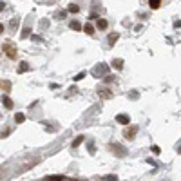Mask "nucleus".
<instances>
[{
	"label": "nucleus",
	"mask_w": 181,
	"mask_h": 181,
	"mask_svg": "<svg viewBox=\"0 0 181 181\" xmlns=\"http://www.w3.org/2000/svg\"><path fill=\"white\" fill-rule=\"evenodd\" d=\"M2 49H4V53L8 54L9 58H17V51H15V47H13L11 43H4V45H2Z\"/></svg>",
	"instance_id": "1"
},
{
	"label": "nucleus",
	"mask_w": 181,
	"mask_h": 181,
	"mask_svg": "<svg viewBox=\"0 0 181 181\" xmlns=\"http://www.w3.org/2000/svg\"><path fill=\"white\" fill-rule=\"evenodd\" d=\"M136 132H138V125H130L129 129L125 130V138L127 139H132L136 136Z\"/></svg>",
	"instance_id": "2"
},
{
	"label": "nucleus",
	"mask_w": 181,
	"mask_h": 181,
	"mask_svg": "<svg viewBox=\"0 0 181 181\" xmlns=\"http://www.w3.org/2000/svg\"><path fill=\"white\" fill-rule=\"evenodd\" d=\"M148 4H150V8H152V9H158L159 6H161V2H159V0H150Z\"/></svg>",
	"instance_id": "10"
},
{
	"label": "nucleus",
	"mask_w": 181,
	"mask_h": 181,
	"mask_svg": "<svg viewBox=\"0 0 181 181\" xmlns=\"http://www.w3.org/2000/svg\"><path fill=\"white\" fill-rule=\"evenodd\" d=\"M9 89H11V83H9L8 80H6V82H2V91H6V93H8Z\"/></svg>",
	"instance_id": "12"
},
{
	"label": "nucleus",
	"mask_w": 181,
	"mask_h": 181,
	"mask_svg": "<svg viewBox=\"0 0 181 181\" xmlns=\"http://www.w3.org/2000/svg\"><path fill=\"white\" fill-rule=\"evenodd\" d=\"M116 121H118V123H121V125H129L130 118L127 116V114H118V116H116Z\"/></svg>",
	"instance_id": "3"
},
{
	"label": "nucleus",
	"mask_w": 181,
	"mask_h": 181,
	"mask_svg": "<svg viewBox=\"0 0 181 181\" xmlns=\"http://www.w3.org/2000/svg\"><path fill=\"white\" fill-rule=\"evenodd\" d=\"M150 148H152V152H154V154H159V147H158V145H152Z\"/></svg>",
	"instance_id": "18"
},
{
	"label": "nucleus",
	"mask_w": 181,
	"mask_h": 181,
	"mask_svg": "<svg viewBox=\"0 0 181 181\" xmlns=\"http://www.w3.org/2000/svg\"><path fill=\"white\" fill-rule=\"evenodd\" d=\"M83 31H85L87 35H93V33H94V27L91 26V24H85V26H83Z\"/></svg>",
	"instance_id": "7"
},
{
	"label": "nucleus",
	"mask_w": 181,
	"mask_h": 181,
	"mask_svg": "<svg viewBox=\"0 0 181 181\" xmlns=\"http://www.w3.org/2000/svg\"><path fill=\"white\" fill-rule=\"evenodd\" d=\"M112 67H114V69H121V67H123V60H120V58L112 60Z\"/></svg>",
	"instance_id": "6"
},
{
	"label": "nucleus",
	"mask_w": 181,
	"mask_h": 181,
	"mask_svg": "<svg viewBox=\"0 0 181 181\" xmlns=\"http://www.w3.org/2000/svg\"><path fill=\"white\" fill-rule=\"evenodd\" d=\"M178 154H181V147H179V148H178Z\"/></svg>",
	"instance_id": "20"
},
{
	"label": "nucleus",
	"mask_w": 181,
	"mask_h": 181,
	"mask_svg": "<svg viewBox=\"0 0 181 181\" xmlns=\"http://www.w3.org/2000/svg\"><path fill=\"white\" fill-rule=\"evenodd\" d=\"M24 120H26V116H24L22 112H17V114H15V121H17V123H22Z\"/></svg>",
	"instance_id": "8"
},
{
	"label": "nucleus",
	"mask_w": 181,
	"mask_h": 181,
	"mask_svg": "<svg viewBox=\"0 0 181 181\" xmlns=\"http://www.w3.org/2000/svg\"><path fill=\"white\" fill-rule=\"evenodd\" d=\"M82 141H83V136H78V138L74 139V141H73V148H76V147L80 145V143H82Z\"/></svg>",
	"instance_id": "11"
},
{
	"label": "nucleus",
	"mask_w": 181,
	"mask_h": 181,
	"mask_svg": "<svg viewBox=\"0 0 181 181\" xmlns=\"http://www.w3.org/2000/svg\"><path fill=\"white\" fill-rule=\"evenodd\" d=\"M118 36H120L118 33H114V35H111V38H109V42H111V43H114L116 40H118Z\"/></svg>",
	"instance_id": "15"
},
{
	"label": "nucleus",
	"mask_w": 181,
	"mask_h": 181,
	"mask_svg": "<svg viewBox=\"0 0 181 181\" xmlns=\"http://www.w3.org/2000/svg\"><path fill=\"white\" fill-rule=\"evenodd\" d=\"M2 103H4L6 109H11V107H13V102H11V98H9V96H2Z\"/></svg>",
	"instance_id": "4"
},
{
	"label": "nucleus",
	"mask_w": 181,
	"mask_h": 181,
	"mask_svg": "<svg viewBox=\"0 0 181 181\" xmlns=\"http://www.w3.org/2000/svg\"><path fill=\"white\" fill-rule=\"evenodd\" d=\"M27 69H29V65H27L26 62H22V63H20V73H26Z\"/></svg>",
	"instance_id": "14"
},
{
	"label": "nucleus",
	"mask_w": 181,
	"mask_h": 181,
	"mask_svg": "<svg viewBox=\"0 0 181 181\" xmlns=\"http://www.w3.org/2000/svg\"><path fill=\"white\" fill-rule=\"evenodd\" d=\"M107 27V20L103 18H98V29H105Z\"/></svg>",
	"instance_id": "9"
},
{
	"label": "nucleus",
	"mask_w": 181,
	"mask_h": 181,
	"mask_svg": "<svg viewBox=\"0 0 181 181\" xmlns=\"http://www.w3.org/2000/svg\"><path fill=\"white\" fill-rule=\"evenodd\" d=\"M105 179L107 181H116V176H114V174H109V176H105Z\"/></svg>",
	"instance_id": "16"
},
{
	"label": "nucleus",
	"mask_w": 181,
	"mask_h": 181,
	"mask_svg": "<svg viewBox=\"0 0 181 181\" xmlns=\"http://www.w3.org/2000/svg\"><path fill=\"white\" fill-rule=\"evenodd\" d=\"M51 181H63V176H53Z\"/></svg>",
	"instance_id": "17"
},
{
	"label": "nucleus",
	"mask_w": 181,
	"mask_h": 181,
	"mask_svg": "<svg viewBox=\"0 0 181 181\" xmlns=\"http://www.w3.org/2000/svg\"><path fill=\"white\" fill-rule=\"evenodd\" d=\"M85 76V73H80V74H78V76H74V80H82V78Z\"/></svg>",
	"instance_id": "19"
},
{
	"label": "nucleus",
	"mask_w": 181,
	"mask_h": 181,
	"mask_svg": "<svg viewBox=\"0 0 181 181\" xmlns=\"http://www.w3.org/2000/svg\"><path fill=\"white\" fill-rule=\"evenodd\" d=\"M78 9H80V8H78L76 4H71V6H69V13H78Z\"/></svg>",
	"instance_id": "13"
},
{
	"label": "nucleus",
	"mask_w": 181,
	"mask_h": 181,
	"mask_svg": "<svg viewBox=\"0 0 181 181\" xmlns=\"http://www.w3.org/2000/svg\"><path fill=\"white\" fill-rule=\"evenodd\" d=\"M69 27L73 29V31H80V29H83V27H82V24H80L78 20H73V22L69 24Z\"/></svg>",
	"instance_id": "5"
}]
</instances>
